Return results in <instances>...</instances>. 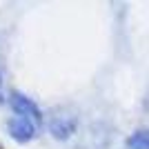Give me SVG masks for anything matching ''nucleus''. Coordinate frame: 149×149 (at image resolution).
<instances>
[{
	"label": "nucleus",
	"instance_id": "obj_1",
	"mask_svg": "<svg viewBox=\"0 0 149 149\" xmlns=\"http://www.w3.org/2000/svg\"><path fill=\"white\" fill-rule=\"evenodd\" d=\"M7 129H9L11 138L20 140V143L31 140V138L36 136V125H33L31 118H27V116H11L9 123H7Z\"/></svg>",
	"mask_w": 149,
	"mask_h": 149
},
{
	"label": "nucleus",
	"instance_id": "obj_2",
	"mask_svg": "<svg viewBox=\"0 0 149 149\" xmlns=\"http://www.w3.org/2000/svg\"><path fill=\"white\" fill-rule=\"evenodd\" d=\"M11 107H13V111H16V116H27L31 120L38 118V107L29 98L20 96V93H11Z\"/></svg>",
	"mask_w": 149,
	"mask_h": 149
},
{
	"label": "nucleus",
	"instance_id": "obj_3",
	"mask_svg": "<svg viewBox=\"0 0 149 149\" xmlns=\"http://www.w3.org/2000/svg\"><path fill=\"white\" fill-rule=\"evenodd\" d=\"M127 147L129 149H149V131H136L127 140Z\"/></svg>",
	"mask_w": 149,
	"mask_h": 149
},
{
	"label": "nucleus",
	"instance_id": "obj_4",
	"mask_svg": "<svg viewBox=\"0 0 149 149\" xmlns=\"http://www.w3.org/2000/svg\"><path fill=\"white\" fill-rule=\"evenodd\" d=\"M0 96H2V76H0Z\"/></svg>",
	"mask_w": 149,
	"mask_h": 149
}]
</instances>
